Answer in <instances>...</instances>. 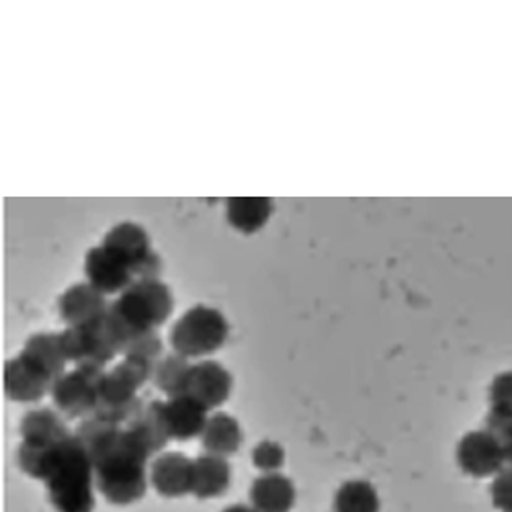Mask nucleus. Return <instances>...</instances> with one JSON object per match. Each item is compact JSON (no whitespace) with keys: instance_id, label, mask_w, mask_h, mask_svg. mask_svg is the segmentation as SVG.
Instances as JSON below:
<instances>
[{"instance_id":"obj_1","label":"nucleus","mask_w":512,"mask_h":512,"mask_svg":"<svg viewBox=\"0 0 512 512\" xmlns=\"http://www.w3.org/2000/svg\"><path fill=\"white\" fill-rule=\"evenodd\" d=\"M74 435L93 461L99 492L111 504H134L146 494V463L152 455L125 426L91 416L80 420Z\"/></svg>"},{"instance_id":"obj_2","label":"nucleus","mask_w":512,"mask_h":512,"mask_svg":"<svg viewBox=\"0 0 512 512\" xmlns=\"http://www.w3.org/2000/svg\"><path fill=\"white\" fill-rule=\"evenodd\" d=\"M95 467L82 443L72 435L60 447L46 480L48 498L58 512H93Z\"/></svg>"},{"instance_id":"obj_3","label":"nucleus","mask_w":512,"mask_h":512,"mask_svg":"<svg viewBox=\"0 0 512 512\" xmlns=\"http://www.w3.org/2000/svg\"><path fill=\"white\" fill-rule=\"evenodd\" d=\"M173 308V291L166 283L160 279L136 281L111 302L109 318L121 330L125 347L132 336L158 330V326H162L173 314Z\"/></svg>"},{"instance_id":"obj_4","label":"nucleus","mask_w":512,"mask_h":512,"mask_svg":"<svg viewBox=\"0 0 512 512\" xmlns=\"http://www.w3.org/2000/svg\"><path fill=\"white\" fill-rule=\"evenodd\" d=\"M66 357L74 367L105 371L123 353V334L107 316L84 326H66L60 332Z\"/></svg>"},{"instance_id":"obj_5","label":"nucleus","mask_w":512,"mask_h":512,"mask_svg":"<svg viewBox=\"0 0 512 512\" xmlns=\"http://www.w3.org/2000/svg\"><path fill=\"white\" fill-rule=\"evenodd\" d=\"M228 334L230 324L220 310L197 304L173 324L168 340L173 353L187 359H197L220 351Z\"/></svg>"},{"instance_id":"obj_6","label":"nucleus","mask_w":512,"mask_h":512,"mask_svg":"<svg viewBox=\"0 0 512 512\" xmlns=\"http://www.w3.org/2000/svg\"><path fill=\"white\" fill-rule=\"evenodd\" d=\"M103 246L115 252L130 267L136 281H154L160 277L162 261L152 250L150 236L142 226L134 222H121L113 226L103 238Z\"/></svg>"},{"instance_id":"obj_7","label":"nucleus","mask_w":512,"mask_h":512,"mask_svg":"<svg viewBox=\"0 0 512 512\" xmlns=\"http://www.w3.org/2000/svg\"><path fill=\"white\" fill-rule=\"evenodd\" d=\"M105 371L84 367H74L72 371H66L60 379H56L52 388V400L56 410L66 418H91L99 402V388Z\"/></svg>"},{"instance_id":"obj_8","label":"nucleus","mask_w":512,"mask_h":512,"mask_svg":"<svg viewBox=\"0 0 512 512\" xmlns=\"http://www.w3.org/2000/svg\"><path fill=\"white\" fill-rule=\"evenodd\" d=\"M457 463L467 476L490 478L504 469L506 453L500 439L488 429L472 431L457 445Z\"/></svg>"},{"instance_id":"obj_9","label":"nucleus","mask_w":512,"mask_h":512,"mask_svg":"<svg viewBox=\"0 0 512 512\" xmlns=\"http://www.w3.org/2000/svg\"><path fill=\"white\" fill-rule=\"evenodd\" d=\"M3 383L11 400L31 404L52 394L56 381L21 351L17 357L5 363Z\"/></svg>"},{"instance_id":"obj_10","label":"nucleus","mask_w":512,"mask_h":512,"mask_svg":"<svg viewBox=\"0 0 512 512\" xmlns=\"http://www.w3.org/2000/svg\"><path fill=\"white\" fill-rule=\"evenodd\" d=\"M84 275H87L93 287H97L107 297H117L136 283L130 267L103 244L91 248L87 256H84Z\"/></svg>"},{"instance_id":"obj_11","label":"nucleus","mask_w":512,"mask_h":512,"mask_svg":"<svg viewBox=\"0 0 512 512\" xmlns=\"http://www.w3.org/2000/svg\"><path fill=\"white\" fill-rule=\"evenodd\" d=\"M232 386V373L224 365L216 361H201L195 363L191 369L185 394L197 400L207 410H213L228 402Z\"/></svg>"},{"instance_id":"obj_12","label":"nucleus","mask_w":512,"mask_h":512,"mask_svg":"<svg viewBox=\"0 0 512 512\" xmlns=\"http://www.w3.org/2000/svg\"><path fill=\"white\" fill-rule=\"evenodd\" d=\"M111 302L97 287L76 283L68 287L58 300V314L66 326H84L107 316Z\"/></svg>"},{"instance_id":"obj_13","label":"nucleus","mask_w":512,"mask_h":512,"mask_svg":"<svg viewBox=\"0 0 512 512\" xmlns=\"http://www.w3.org/2000/svg\"><path fill=\"white\" fill-rule=\"evenodd\" d=\"M150 480L160 496H187L193 492V459L177 451L162 453L152 463Z\"/></svg>"},{"instance_id":"obj_14","label":"nucleus","mask_w":512,"mask_h":512,"mask_svg":"<svg viewBox=\"0 0 512 512\" xmlns=\"http://www.w3.org/2000/svg\"><path fill=\"white\" fill-rule=\"evenodd\" d=\"M164 412L170 437L177 441H191L195 437H201L209 420V410L187 394L168 398L164 402Z\"/></svg>"},{"instance_id":"obj_15","label":"nucleus","mask_w":512,"mask_h":512,"mask_svg":"<svg viewBox=\"0 0 512 512\" xmlns=\"http://www.w3.org/2000/svg\"><path fill=\"white\" fill-rule=\"evenodd\" d=\"M144 447L150 455L160 453L168 441L173 439L168 431V422H166V412H164V402L162 400H152L148 402L140 414L125 426Z\"/></svg>"},{"instance_id":"obj_16","label":"nucleus","mask_w":512,"mask_h":512,"mask_svg":"<svg viewBox=\"0 0 512 512\" xmlns=\"http://www.w3.org/2000/svg\"><path fill=\"white\" fill-rule=\"evenodd\" d=\"M232 482V467L226 457L201 455L193 461V492L197 498H218Z\"/></svg>"},{"instance_id":"obj_17","label":"nucleus","mask_w":512,"mask_h":512,"mask_svg":"<svg viewBox=\"0 0 512 512\" xmlns=\"http://www.w3.org/2000/svg\"><path fill=\"white\" fill-rule=\"evenodd\" d=\"M250 502L256 512H289L295 504V486L281 474H265L252 484Z\"/></svg>"},{"instance_id":"obj_18","label":"nucleus","mask_w":512,"mask_h":512,"mask_svg":"<svg viewBox=\"0 0 512 512\" xmlns=\"http://www.w3.org/2000/svg\"><path fill=\"white\" fill-rule=\"evenodd\" d=\"M72 433L64 416L54 408L29 410L21 420V437L25 443H60Z\"/></svg>"},{"instance_id":"obj_19","label":"nucleus","mask_w":512,"mask_h":512,"mask_svg":"<svg viewBox=\"0 0 512 512\" xmlns=\"http://www.w3.org/2000/svg\"><path fill=\"white\" fill-rule=\"evenodd\" d=\"M23 353L44 369L54 381L66 373L70 363L62 345L60 332H37L27 338Z\"/></svg>"},{"instance_id":"obj_20","label":"nucleus","mask_w":512,"mask_h":512,"mask_svg":"<svg viewBox=\"0 0 512 512\" xmlns=\"http://www.w3.org/2000/svg\"><path fill=\"white\" fill-rule=\"evenodd\" d=\"M271 211L273 201L269 197H230L226 201V218L242 234L263 230Z\"/></svg>"},{"instance_id":"obj_21","label":"nucleus","mask_w":512,"mask_h":512,"mask_svg":"<svg viewBox=\"0 0 512 512\" xmlns=\"http://www.w3.org/2000/svg\"><path fill=\"white\" fill-rule=\"evenodd\" d=\"M203 447L209 455H218V457H228L234 455L240 449L242 443V429L240 422L226 414V412H218L209 416L205 431L201 435Z\"/></svg>"},{"instance_id":"obj_22","label":"nucleus","mask_w":512,"mask_h":512,"mask_svg":"<svg viewBox=\"0 0 512 512\" xmlns=\"http://www.w3.org/2000/svg\"><path fill=\"white\" fill-rule=\"evenodd\" d=\"M191 369H193V363L187 357L179 353H170L156 363L152 381L154 386L168 398L185 396Z\"/></svg>"},{"instance_id":"obj_23","label":"nucleus","mask_w":512,"mask_h":512,"mask_svg":"<svg viewBox=\"0 0 512 512\" xmlns=\"http://www.w3.org/2000/svg\"><path fill=\"white\" fill-rule=\"evenodd\" d=\"M64 441H60V443H25L23 441L19 451H17V459H19V465H21L23 472L29 478L46 482L50 472H52L54 463H56V457H58L60 447H62Z\"/></svg>"},{"instance_id":"obj_24","label":"nucleus","mask_w":512,"mask_h":512,"mask_svg":"<svg viewBox=\"0 0 512 512\" xmlns=\"http://www.w3.org/2000/svg\"><path fill=\"white\" fill-rule=\"evenodd\" d=\"M379 506V494L367 480L345 482L334 498L336 512H379Z\"/></svg>"},{"instance_id":"obj_25","label":"nucleus","mask_w":512,"mask_h":512,"mask_svg":"<svg viewBox=\"0 0 512 512\" xmlns=\"http://www.w3.org/2000/svg\"><path fill=\"white\" fill-rule=\"evenodd\" d=\"M512 422V371L494 377L490 386V412L486 416V429Z\"/></svg>"},{"instance_id":"obj_26","label":"nucleus","mask_w":512,"mask_h":512,"mask_svg":"<svg viewBox=\"0 0 512 512\" xmlns=\"http://www.w3.org/2000/svg\"><path fill=\"white\" fill-rule=\"evenodd\" d=\"M162 338L158 334V330L152 332H142L132 336L127 340L123 347V355L121 357H134V359H144L150 363H158L164 355H162Z\"/></svg>"},{"instance_id":"obj_27","label":"nucleus","mask_w":512,"mask_h":512,"mask_svg":"<svg viewBox=\"0 0 512 512\" xmlns=\"http://www.w3.org/2000/svg\"><path fill=\"white\" fill-rule=\"evenodd\" d=\"M252 463L256 469H261L265 474H279V469L285 463V451L279 443L263 441L254 447Z\"/></svg>"},{"instance_id":"obj_28","label":"nucleus","mask_w":512,"mask_h":512,"mask_svg":"<svg viewBox=\"0 0 512 512\" xmlns=\"http://www.w3.org/2000/svg\"><path fill=\"white\" fill-rule=\"evenodd\" d=\"M492 502L500 512H512V465L502 469L490 486Z\"/></svg>"},{"instance_id":"obj_29","label":"nucleus","mask_w":512,"mask_h":512,"mask_svg":"<svg viewBox=\"0 0 512 512\" xmlns=\"http://www.w3.org/2000/svg\"><path fill=\"white\" fill-rule=\"evenodd\" d=\"M490 433H494L500 439V443L504 447V453H506V463L512 465V422L496 426V429H492Z\"/></svg>"},{"instance_id":"obj_30","label":"nucleus","mask_w":512,"mask_h":512,"mask_svg":"<svg viewBox=\"0 0 512 512\" xmlns=\"http://www.w3.org/2000/svg\"><path fill=\"white\" fill-rule=\"evenodd\" d=\"M222 512H256L252 506H246V504H232L228 508H224Z\"/></svg>"}]
</instances>
